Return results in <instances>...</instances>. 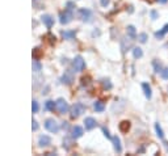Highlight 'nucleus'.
Masks as SVG:
<instances>
[{
    "label": "nucleus",
    "mask_w": 168,
    "mask_h": 156,
    "mask_svg": "<svg viewBox=\"0 0 168 156\" xmlns=\"http://www.w3.org/2000/svg\"><path fill=\"white\" fill-rule=\"evenodd\" d=\"M55 108H57V102H54L53 100H47V101L45 102V109H46V110L53 112Z\"/></svg>",
    "instance_id": "obj_15"
},
{
    "label": "nucleus",
    "mask_w": 168,
    "mask_h": 156,
    "mask_svg": "<svg viewBox=\"0 0 168 156\" xmlns=\"http://www.w3.org/2000/svg\"><path fill=\"white\" fill-rule=\"evenodd\" d=\"M45 127L46 130H49L50 133H58L59 131V123L55 119H46L45 121Z\"/></svg>",
    "instance_id": "obj_2"
},
{
    "label": "nucleus",
    "mask_w": 168,
    "mask_h": 156,
    "mask_svg": "<svg viewBox=\"0 0 168 156\" xmlns=\"http://www.w3.org/2000/svg\"><path fill=\"white\" fill-rule=\"evenodd\" d=\"M103 131H104V135H105L106 138H112V136H110V134H109V131H108V129L103 127Z\"/></svg>",
    "instance_id": "obj_31"
},
{
    "label": "nucleus",
    "mask_w": 168,
    "mask_h": 156,
    "mask_svg": "<svg viewBox=\"0 0 168 156\" xmlns=\"http://www.w3.org/2000/svg\"><path fill=\"white\" fill-rule=\"evenodd\" d=\"M160 75H162V77L164 80H168V68H163V71L160 72Z\"/></svg>",
    "instance_id": "obj_27"
},
{
    "label": "nucleus",
    "mask_w": 168,
    "mask_h": 156,
    "mask_svg": "<svg viewBox=\"0 0 168 156\" xmlns=\"http://www.w3.org/2000/svg\"><path fill=\"white\" fill-rule=\"evenodd\" d=\"M103 85H104V88H106V89L112 88V83L109 80H103Z\"/></svg>",
    "instance_id": "obj_28"
},
{
    "label": "nucleus",
    "mask_w": 168,
    "mask_h": 156,
    "mask_svg": "<svg viewBox=\"0 0 168 156\" xmlns=\"http://www.w3.org/2000/svg\"><path fill=\"white\" fill-rule=\"evenodd\" d=\"M55 102H57V109H58V112H59L60 114H64V113L69 112V109H70L69 102L66 101L64 99H58Z\"/></svg>",
    "instance_id": "obj_4"
},
{
    "label": "nucleus",
    "mask_w": 168,
    "mask_h": 156,
    "mask_svg": "<svg viewBox=\"0 0 168 156\" xmlns=\"http://www.w3.org/2000/svg\"><path fill=\"white\" fill-rule=\"evenodd\" d=\"M126 33H128V37L134 40V38H137V31H135V28L133 25H129L126 28Z\"/></svg>",
    "instance_id": "obj_14"
},
{
    "label": "nucleus",
    "mask_w": 168,
    "mask_h": 156,
    "mask_svg": "<svg viewBox=\"0 0 168 156\" xmlns=\"http://www.w3.org/2000/svg\"><path fill=\"white\" fill-rule=\"evenodd\" d=\"M41 20H42V23L45 24L46 28H49V29L54 25V18H53L50 14H43V16L41 17Z\"/></svg>",
    "instance_id": "obj_9"
},
{
    "label": "nucleus",
    "mask_w": 168,
    "mask_h": 156,
    "mask_svg": "<svg viewBox=\"0 0 168 156\" xmlns=\"http://www.w3.org/2000/svg\"><path fill=\"white\" fill-rule=\"evenodd\" d=\"M62 36H63L64 40H72V38L76 36V31L75 30H66V31L62 33Z\"/></svg>",
    "instance_id": "obj_16"
},
{
    "label": "nucleus",
    "mask_w": 168,
    "mask_h": 156,
    "mask_svg": "<svg viewBox=\"0 0 168 156\" xmlns=\"http://www.w3.org/2000/svg\"><path fill=\"white\" fill-rule=\"evenodd\" d=\"M77 17H79L82 21H91L92 12L87 8H80L79 11H77Z\"/></svg>",
    "instance_id": "obj_5"
},
{
    "label": "nucleus",
    "mask_w": 168,
    "mask_h": 156,
    "mask_svg": "<svg viewBox=\"0 0 168 156\" xmlns=\"http://www.w3.org/2000/svg\"><path fill=\"white\" fill-rule=\"evenodd\" d=\"M60 80H62L63 84L70 85V84H72V81H74V75H72L71 71H66L64 74H63V76H62Z\"/></svg>",
    "instance_id": "obj_7"
},
{
    "label": "nucleus",
    "mask_w": 168,
    "mask_h": 156,
    "mask_svg": "<svg viewBox=\"0 0 168 156\" xmlns=\"http://www.w3.org/2000/svg\"><path fill=\"white\" fill-rule=\"evenodd\" d=\"M32 129H33V131H37L38 130V123H37V121H33V123H32Z\"/></svg>",
    "instance_id": "obj_29"
},
{
    "label": "nucleus",
    "mask_w": 168,
    "mask_h": 156,
    "mask_svg": "<svg viewBox=\"0 0 168 156\" xmlns=\"http://www.w3.org/2000/svg\"><path fill=\"white\" fill-rule=\"evenodd\" d=\"M100 1H101V5L103 7H106L109 4V0H100Z\"/></svg>",
    "instance_id": "obj_33"
},
{
    "label": "nucleus",
    "mask_w": 168,
    "mask_h": 156,
    "mask_svg": "<svg viewBox=\"0 0 168 156\" xmlns=\"http://www.w3.org/2000/svg\"><path fill=\"white\" fill-rule=\"evenodd\" d=\"M152 66H154L155 72H158V74L163 71V66H162V63H160L158 59H154V60H152Z\"/></svg>",
    "instance_id": "obj_18"
},
{
    "label": "nucleus",
    "mask_w": 168,
    "mask_h": 156,
    "mask_svg": "<svg viewBox=\"0 0 168 156\" xmlns=\"http://www.w3.org/2000/svg\"><path fill=\"white\" fill-rule=\"evenodd\" d=\"M129 129H130V122H129V121H122V122L120 123V130L122 131V133H128Z\"/></svg>",
    "instance_id": "obj_19"
},
{
    "label": "nucleus",
    "mask_w": 168,
    "mask_h": 156,
    "mask_svg": "<svg viewBox=\"0 0 168 156\" xmlns=\"http://www.w3.org/2000/svg\"><path fill=\"white\" fill-rule=\"evenodd\" d=\"M83 113H86V105H84V104L76 102V104L72 105V108H71V117L72 118H77V117H80Z\"/></svg>",
    "instance_id": "obj_1"
},
{
    "label": "nucleus",
    "mask_w": 168,
    "mask_h": 156,
    "mask_svg": "<svg viewBox=\"0 0 168 156\" xmlns=\"http://www.w3.org/2000/svg\"><path fill=\"white\" fill-rule=\"evenodd\" d=\"M67 8H69V9H74L75 8V4L71 3V1H69V3H67Z\"/></svg>",
    "instance_id": "obj_32"
},
{
    "label": "nucleus",
    "mask_w": 168,
    "mask_h": 156,
    "mask_svg": "<svg viewBox=\"0 0 168 156\" xmlns=\"http://www.w3.org/2000/svg\"><path fill=\"white\" fill-rule=\"evenodd\" d=\"M59 18H60V24H69V23H71V20L74 18V14H72V12H71V9H66L64 12H62V13L59 14Z\"/></svg>",
    "instance_id": "obj_3"
},
{
    "label": "nucleus",
    "mask_w": 168,
    "mask_h": 156,
    "mask_svg": "<svg viewBox=\"0 0 168 156\" xmlns=\"http://www.w3.org/2000/svg\"><path fill=\"white\" fill-rule=\"evenodd\" d=\"M42 70V66L40 62H33V71L34 72H40Z\"/></svg>",
    "instance_id": "obj_25"
},
{
    "label": "nucleus",
    "mask_w": 168,
    "mask_h": 156,
    "mask_svg": "<svg viewBox=\"0 0 168 156\" xmlns=\"http://www.w3.org/2000/svg\"><path fill=\"white\" fill-rule=\"evenodd\" d=\"M155 131H156V135L159 139H163L164 138V133H163V129L160 127L159 123H155Z\"/></svg>",
    "instance_id": "obj_21"
},
{
    "label": "nucleus",
    "mask_w": 168,
    "mask_h": 156,
    "mask_svg": "<svg viewBox=\"0 0 168 156\" xmlns=\"http://www.w3.org/2000/svg\"><path fill=\"white\" fill-rule=\"evenodd\" d=\"M142 88L143 91H145V96L147 97V99H151V96H152V93H151V87L147 84V83H143L142 84Z\"/></svg>",
    "instance_id": "obj_17"
},
{
    "label": "nucleus",
    "mask_w": 168,
    "mask_h": 156,
    "mask_svg": "<svg viewBox=\"0 0 168 156\" xmlns=\"http://www.w3.org/2000/svg\"><path fill=\"white\" fill-rule=\"evenodd\" d=\"M165 33H168V24L163 26V29L160 31H156V33H155V37H156V38H163V36H164Z\"/></svg>",
    "instance_id": "obj_22"
},
{
    "label": "nucleus",
    "mask_w": 168,
    "mask_h": 156,
    "mask_svg": "<svg viewBox=\"0 0 168 156\" xmlns=\"http://www.w3.org/2000/svg\"><path fill=\"white\" fill-rule=\"evenodd\" d=\"M130 47H131V38L130 40H128V38H122V40H121V50H122L123 54H125Z\"/></svg>",
    "instance_id": "obj_11"
},
{
    "label": "nucleus",
    "mask_w": 168,
    "mask_h": 156,
    "mask_svg": "<svg viewBox=\"0 0 168 156\" xmlns=\"http://www.w3.org/2000/svg\"><path fill=\"white\" fill-rule=\"evenodd\" d=\"M62 127H63V129H67V127H69V125H67V122H63Z\"/></svg>",
    "instance_id": "obj_34"
},
{
    "label": "nucleus",
    "mask_w": 168,
    "mask_h": 156,
    "mask_svg": "<svg viewBox=\"0 0 168 156\" xmlns=\"http://www.w3.org/2000/svg\"><path fill=\"white\" fill-rule=\"evenodd\" d=\"M72 66H74V70L76 72H80V71H83L84 68H86V62H84V59H83L82 57H76L74 59V62H72Z\"/></svg>",
    "instance_id": "obj_6"
},
{
    "label": "nucleus",
    "mask_w": 168,
    "mask_h": 156,
    "mask_svg": "<svg viewBox=\"0 0 168 156\" xmlns=\"http://www.w3.org/2000/svg\"><path fill=\"white\" fill-rule=\"evenodd\" d=\"M158 1H159V3H162V4H165L168 0H158Z\"/></svg>",
    "instance_id": "obj_35"
},
{
    "label": "nucleus",
    "mask_w": 168,
    "mask_h": 156,
    "mask_svg": "<svg viewBox=\"0 0 168 156\" xmlns=\"http://www.w3.org/2000/svg\"><path fill=\"white\" fill-rule=\"evenodd\" d=\"M97 125L96 119L93 118V117H87L86 119H84V126H86L87 130H92V129H95Z\"/></svg>",
    "instance_id": "obj_8"
},
{
    "label": "nucleus",
    "mask_w": 168,
    "mask_h": 156,
    "mask_svg": "<svg viewBox=\"0 0 168 156\" xmlns=\"http://www.w3.org/2000/svg\"><path fill=\"white\" fill-rule=\"evenodd\" d=\"M112 140H113V144H114V150H116V152H118V153L122 152V147H121L120 138H118L117 135H114L113 138H112Z\"/></svg>",
    "instance_id": "obj_12"
},
{
    "label": "nucleus",
    "mask_w": 168,
    "mask_h": 156,
    "mask_svg": "<svg viewBox=\"0 0 168 156\" xmlns=\"http://www.w3.org/2000/svg\"><path fill=\"white\" fill-rule=\"evenodd\" d=\"M148 40V36L146 33H141L138 34V41H139L141 43H146V41Z\"/></svg>",
    "instance_id": "obj_24"
},
{
    "label": "nucleus",
    "mask_w": 168,
    "mask_h": 156,
    "mask_svg": "<svg viewBox=\"0 0 168 156\" xmlns=\"http://www.w3.org/2000/svg\"><path fill=\"white\" fill-rule=\"evenodd\" d=\"M83 135V127H80V126H74L72 127V139H77V138H80V136Z\"/></svg>",
    "instance_id": "obj_13"
},
{
    "label": "nucleus",
    "mask_w": 168,
    "mask_h": 156,
    "mask_svg": "<svg viewBox=\"0 0 168 156\" xmlns=\"http://www.w3.org/2000/svg\"><path fill=\"white\" fill-rule=\"evenodd\" d=\"M151 17H152V20H156V18H158V12L156 11H151Z\"/></svg>",
    "instance_id": "obj_30"
},
{
    "label": "nucleus",
    "mask_w": 168,
    "mask_h": 156,
    "mask_svg": "<svg viewBox=\"0 0 168 156\" xmlns=\"http://www.w3.org/2000/svg\"><path fill=\"white\" fill-rule=\"evenodd\" d=\"M133 55H134V58H142L143 57V51H142V49L141 47H134L133 49Z\"/></svg>",
    "instance_id": "obj_23"
},
{
    "label": "nucleus",
    "mask_w": 168,
    "mask_h": 156,
    "mask_svg": "<svg viewBox=\"0 0 168 156\" xmlns=\"http://www.w3.org/2000/svg\"><path fill=\"white\" fill-rule=\"evenodd\" d=\"M38 102L36 101V100H33V102H32V110H33V113H37L38 112Z\"/></svg>",
    "instance_id": "obj_26"
},
{
    "label": "nucleus",
    "mask_w": 168,
    "mask_h": 156,
    "mask_svg": "<svg viewBox=\"0 0 168 156\" xmlns=\"http://www.w3.org/2000/svg\"><path fill=\"white\" fill-rule=\"evenodd\" d=\"M50 143H51L50 136H47V135H40V138H38V146H40V147H47Z\"/></svg>",
    "instance_id": "obj_10"
},
{
    "label": "nucleus",
    "mask_w": 168,
    "mask_h": 156,
    "mask_svg": "<svg viewBox=\"0 0 168 156\" xmlns=\"http://www.w3.org/2000/svg\"><path fill=\"white\" fill-rule=\"evenodd\" d=\"M93 109L96 112H104V109H105V105H104V102L101 101H97L93 104Z\"/></svg>",
    "instance_id": "obj_20"
}]
</instances>
